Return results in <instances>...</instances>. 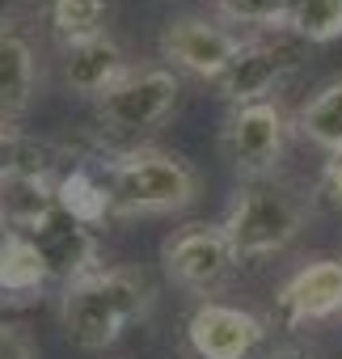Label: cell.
Returning <instances> with one entry per match:
<instances>
[{
	"instance_id": "ffe728a7",
	"label": "cell",
	"mask_w": 342,
	"mask_h": 359,
	"mask_svg": "<svg viewBox=\"0 0 342 359\" xmlns=\"http://www.w3.org/2000/svg\"><path fill=\"white\" fill-rule=\"evenodd\" d=\"M296 9V0H216V13L228 26H254L262 30H283Z\"/></svg>"
},
{
	"instance_id": "3957f363",
	"label": "cell",
	"mask_w": 342,
	"mask_h": 359,
	"mask_svg": "<svg viewBox=\"0 0 342 359\" xmlns=\"http://www.w3.org/2000/svg\"><path fill=\"white\" fill-rule=\"evenodd\" d=\"M304 199L271 177H258V182H245L233 203H228V216L220 220L237 262H249V258H271L279 250H287L300 229H304Z\"/></svg>"
},
{
	"instance_id": "52a82bcc",
	"label": "cell",
	"mask_w": 342,
	"mask_h": 359,
	"mask_svg": "<svg viewBox=\"0 0 342 359\" xmlns=\"http://www.w3.org/2000/svg\"><path fill=\"white\" fill-rule=\"evenodd\" d=\"M287 114L279 102H245V106H233L228 123H224V152L233 161V169L249 182L258 177H271L279 156H283V144H287Z\"/></svg>"
},
{
	"instance_id": "9c48e42d",
	"label": "cell",
	"mask_w": 342,
	"mask_h": 359,
	"mask_svg": "<svg viewBox=\"0 0 342 359\" xmlns=\"http://www.w3.org/2000/svg\"><path fill=\"white\" fill-rule=\"evenodd\" d=\"M186 338L199 359H249L254 346L266 338V325L249 309L203 300L186 321Z\"/></svg>"
},
{
	"instance_id": "cb8c5ba5",
	"label": "cell",
	"mask_w": 342,
	"mask_h": 359,
	"mask_svg": "<svg viewBox=\"0 0 342 359\" xmlns=\"http://www.w3.org/2000/svg\"><path fill=\"white\" fill-rule=\"evenodd\" d=\"M13 237H18V229H13V224L5 220V212H0V254H5V245H9Z\"/></svg>"
},
{
	"instance_id": "603a6c76",
	"label": "cell",
	"mask_w": 342,
	"mask_h": 359,
	"mask_svg": "<svg viewBox=\"0 0 342 359\" xmlns=\"http://www.w3.org/2000/svg\"><path fill=\"white\" fill-rule=\"evenodd\" d=\"M321 195H329V203L342 208V148L329 152V161L321 169Z\"/></svg>"
},
{
	"instance_id": "30bf717a",
	"label": "cell",
	"mask_w": 342,
	"mask_h": 359,
	"mask_svg": "<svg viewBox=\"0 0 342 359\" xmlns=\"http://www.w3.org/2000/svg\"><path fill=\"white\" fill-rule=\"evenodd\" d=\"M287 325L329 321L342 313V258H317L300 266L275 296Z\"/></svg>"
},
{
	"instance_id": "e0dca14e",
	"label": "cell",
	"mask_w": 342,
	"mask_h": 359,
	"mask_svg": "<svg viewBox=\"0 0 342 359\" xmlns=\"http://www.w3.org/2000/svg\"><path fill=\"white\" fill-rule=\"evenodd\" d=\"M47 26L55 34L60 47H76L89 43L97 34H106L110 22V0H47Z\"/></svg>"
},
{
	"instance_id": "7402d4cb",
	"label": "cell",
	"mask_w": 342,
	"mask_h": 359,
	"mask_svg": "<svg viewBox=\"0 0 342 359\" xmlns=\"http://www.w3.org/2000/svg\"><path fill=\"white\" fill-rule=\"evenodd\" d=\"M0 359H34V342L26 338V330L0 321Z\"/></svg>"
},
{
	"instance_id": "4fadbf2b",
	"label": "cell",
	"mask_w": 342,
	"mask_h": 359,
	"mask_svg": "<svg viewBox=\"0 0 342 359\" xmlns=\"http://www.w3.org/2000/svg\"><path fill=\"white\" fill-rule=\"evenodd\" d=\"M60 72H64V85L81 97H102L106 89H114L131 64H127V51L110 39V34H97L89 43H76V47H64V60H60Z\"/></svg>"
},
{
	"instance_id": "5bb4252c",
	"label": "cell",
	"mask_w": 342,
	"mask_h": 359,
	"mask_svg": "<svg viewBox=\"0 0 342 359\" xmlns=\"http://www.w3.org/2000/svg\"><path fill=\"white\" fill-rule=\"evenodd\" d=\"M60 177H34V173H13L9 182H0V212L5 220L26 237L39 224H47L60 212Z\"/></svg>"
},
{
	"instance_id": "d4e9b609",
	"label": "cell",
	"mask_w": 342,
	"mask_h": 359,
	"mask_svg": "<svg viewBox=\"0 0 342 359\" xmlns=\"http://www.w3.org/2000/svg\"><path fill=\"white\" fill-rule=\"evenodd\" d=\"M271 359H313V355H308V351H296V346H292V351H279V355H271Z\"/></svg>"
},
{
	"instance_id": "2e32d148",
	"label": "cell",
	"mask_w": 342,
	"mask_h": 359,
	"mask_svg": "<svg viewBox=\"0 0 342 359\" xmlns=\"http://www.w3.org/2000/svg\"><path fill=\"white\" fill-rule=\"evenodd\" d=\"M51 283V271L30 237H13L0 254V300H34Z\"/></svg>"
},
{
	"instance_id": "8992f818",
	"label": "cell",
	"mask_w": 342,
	"mask_h": 359,
	"mask_svg": "<svg viewBox=\"0 0 342 359\" xmlns=\"http://www.w3.org/2000/svg\"><path fill=\"white\" fill-rule=\"evenodd\" d=\"M160 262L169 279L199 296L224 287L237 271V254L220 224H186L178 233H169L160 245Z\"/></svg>"
},
{
	"instance_id": "484cf974",
	"label": "cell",
	"mask_w": 342,
	"mask_h": 359,
	"mask_svg": "<svg viewBox=\"0 0 342 359\" xmlns=\"http://www.w3.org/2000/svg\"><path fill=\"white\" fill-rule=\"evenodd\" d=\"M9 18V0H0V22H5Z\"/></svg>"
},
{
	"instance_id": "9a60e30c",
	"label": "cell",
	"mask_w": 342,
	"mask_h": 359,
	"mask_svg": "<svg viewBox=\"0 0 342 359\" xmlns=\"http://www.w3.org/2000/svg\"><path fill=\"white\" fill-rule=\"evenodd\" d=\"M55 191H60V208H64L72 220H81V224H89V229H97V224L110 220V191H106L102 169H93V165H72V169L60 173Z\"/></svg>"
},
{
	"instance_id": "7a4b0ae2",
	"label": "cell",
	"mask_w": 342,
	"mask_h": 359,
	"mask_svg": "<svg viewBox=\"0 0 342 359\" xmlns=\"http://www.w3.org/2000/svg\"><path fill=\"white\" fill-rule=\"evenodd\" d=\"M110 216H169L195 203L199 177L195 169L160 148H131L102 165Z\"/></svg>"
},
{
	"instance_id": "d6986e66",
	"label": "cell",
	"mask_w": 342,
	"mask_h": 359,
	"mask_svg": "<svg viewBox=\"0 0 342 359\" xmlns=\"http://www.w3.org/2000/svg\"><path fill=\"white\" fill-rule=\"evenodd\" d=\"M300 43H334L342 39V0H296L287 26Z\"/></svg>"
},
{
	"instance_id": "44dd1931",
	"label": "cell",
	"mask_w": 342,
	"mask_h": 359,
	"mask_svg": "<svg viewBox=\"0 0 342 359\" xmlns=\"http://www.w3.org/2000/svg\"><path fill=\"white\" fill-rule=\"evenodd\" d=\"M22 152H26V135L13 131L9 123H0V182L22 173Z\"/></svg>"
},
{
	"instance_id": "6da1fadb",
	"label": "cell",
	"mask_w": 342,
	"mask_h": 359,
	"mask_svg": "<svg viewBox=\"0 0 342 359\" xmlns=\"http://www.w3.org/2000/svg\"><path fill=\"white\" fill-rule=\"evenodd\" d=\"M152 304V287L144 271L131 266H97L60 292V321L68 342L85 351L114 346Z\"/></svg>"
},
{
	"instance_id": "ba28073f",
	"label": "cell",
	"mask_w": 342,
	"mask_h": 359,
	"mask_svg": "<svg viewBox=\"0 0 342 359\" xmlns=\"http://www.w3.org/2000/svg\"><path fill=\"white\" fill-rule=\"evenodd\" d=\"M241 51V34L207 18H178L160 30V55L203 81H220Z\"/></svg>"
},
{
	"instance_id": "ac0fdd59",
	"label": "cell",
	"mask_w": 342,
	"mask_h": 359,
	"mask_svg": "<svg viewBox=\"0 0 342 359\" xmlns=\"http://www.w3.org/2000/svg\"><path fill=\"white\" fill-rule=\"evenodd\" d=\"M296 131H300L308 144L325 148V152H338V148H342V76L329 81L313 102L300 106Z\"/></svg>"
},
{
	"instance_id": "7c38bea8",
	"label": "cell",
	"mask_w": 342,
	"mask_h": 359,
	"mask_svg": "<svg viewBox=\"0 0 342 359\" xmlns=\"http://www.w3.org/2000/svg\"><path fill=\"white\" fill-rule=\"evenodd\" d=\"M39 93V55L26 26L13 18L0 22V123L22 118Z\"/></svg>"
},
{
	"instance_id": "277c9868",
	"label": "cell",
	"mask_w": 342,
	"mask_h": 359,
	"mask_svg": "<svg viewBox=\"0 0 342 359\" xmlns=\"http://www.w3.org/2000/svg\"><path fill=\"white\" fill-rule=\"evenodd\" d=\"M182 97V81L174 68H131L114 89L93 102L97 127L110 135H139L169 118Z\"/></svg>"
},
{
	"instance_id": "8fae6325",
	"label": "cell",
	"mask_w": 342,
	"mask_h": 359,
	"mask_svg": "<svg viewBox=\"0 0 342 359\" xmlns=\"http://www.w3.org/2000/svg\"><path fill=\"white\" fill-rule=\"evenodd\" d=\"M26 237L34 241V250L43 254L51 279H60V283H72V279H81V275H89V271L102 266L97 262V237H93V229L81 224V220H72L64 208L47 224H39L34 233H26Z\"/></svg>"
},
{
	"instance_id": "5b68a950",
	"label": "cell",
	"mask_w": 342,
	"mask_h": 359,
	"mask_svg": "<svg viewBox=\"0 0 342 359\" xmlns=\"http://www.w3.org/2000/svg\"><path fill=\"white\" fill-rule=\"evenodd\" d=\"M304 47L292 30H262L241 39L237 60L228 64V72L220 76V93L233 106L245 102H266V93H275L292 72H300L304 64Z\"/></svg>"
}]
</instances>
